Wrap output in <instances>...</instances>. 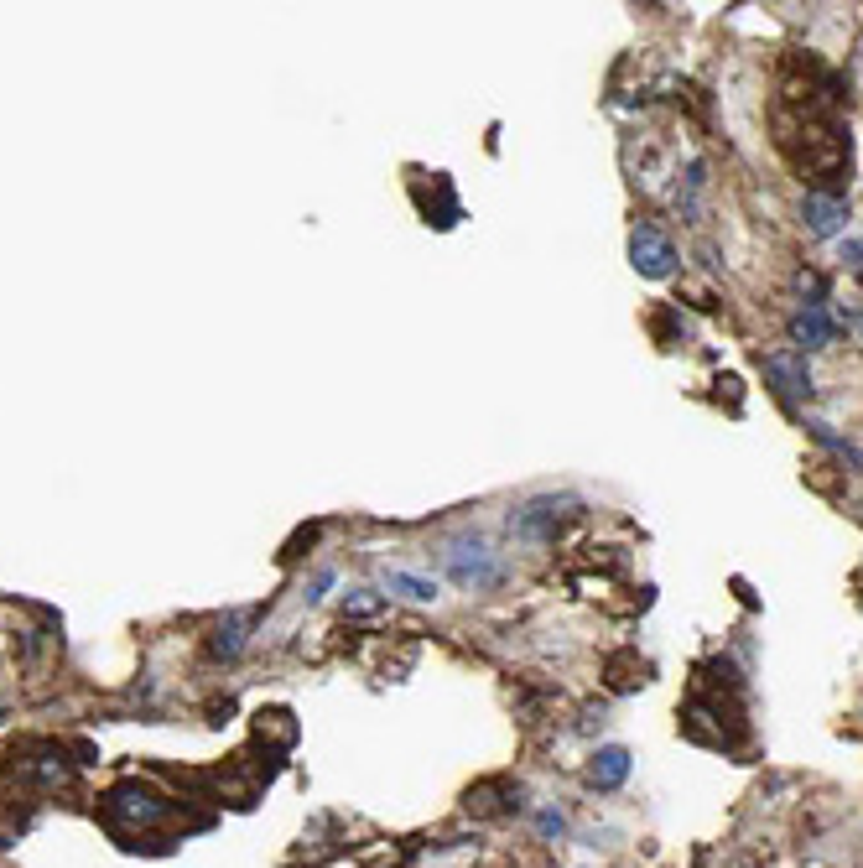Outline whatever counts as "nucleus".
<instances>
[{
	"instance_id": "nucleus-1",
	"label": "nucleus",
	"mask_w": 863,
	"mask_h": 868,
	"mask_svg": "<svg viewBox=\"0 0 863 868\" xmlns=\"http://www.w3.org/2000/svg\"><path fill=\"white\" fill-rule=\"evenodd\" d=\"M448 577L458 588H474V593H484V588H494L505 577V567H500V557L489 551V541H453L448 546Z\"/></svg>"
},
{
	"instance_id": "nucleus-2",
	"label": "nucleus",
	"mask_w": 863,
	"mask_h": 868,
	"mask_svg": "<svg viewBox=\"0 0 863 868\" xmlns=\"http://www.w3.org/2000/svg\"><path fill=\"white\" fill-rule=\"evenodd\" d=\"M630 260H635V271H640L645 281H661V276L676 271V245L666 240V229L635 224V234H630Z\"/></svg>"
},
{
	"instance_id": "nucleus-3",
	"label": "nucleus",
	"mask_w": 863,
	"mask_h": 868,
	"mask_svg": "<svg viewBox=\"0 0 863 868\" xmlns=\"http://www.w3.org/2000/svg\"><path fill=\"white\" fill-rule=\"evenodd\" d=\"M801 224L817 240H832V234L848 229V198L843 193H806L801 198Z\"/></svg>"
},
{
	"instance_id": "nucleus-4",
	"label": "nucleus",
	"mask_w": 863,
	"mask_h": 868,
	"mask_svg": "<svg viewBox=\"0 0 863 868\" xmlns=\"http://www.w3.org/2000/svg\"><path fill=\"white\" fill-rule=\"evenodd\" d=\"M567 505V499H531V505H520L510 515V531L526 541V546H546L557 536V510Z\"/></svg>"
},
{
	"instance_id": "nucleus-5",
	"label": "nucleus",
	"mask_w": 863,
	"mask_h": 868,
	"mask_svg": "<svg viewBox=\"0 0 863 868\" xmlns=\"http://www.w3.org/2000/svg\"><path fill=\"white\" fill-rule=\"evenodd\" d=\"M760 364H765V375L775 380V390L786 401H806V396H812V370H806L801 354H765Z\"/></svg>"
},
{
	"instance_id": "nucleus-6",
	"label": "nucleus",
	"mask_w": 863,
	"mask_h": 868,
	"mask_svg": "<svg viewBox=\"0 0 863 868\" xmlns=\"http://www.w3.org/2000/svg\"><path fill=\"white\" fill-rule=\"evenodd\" d=\"M791 338H796L806 354H812V349H827L832 338H838V323H832V312L822 302H806L796 318H791Z\"/></svg>"
},
{
	"instance_id": "nucleus-7",
	"label": "nucleus",
	"mask_w": 863,
	"mask_h": 868,
	"mask_svg": "<svg viewBox=\"0 0 863 868\" xmlns=\"http://www.w3.org/2000/svg\"><path fill=\"white\" fill-rule=\"evenodd\" d=\"M167 801L162 796H151V791H136V785H120V791L110 796V817H130V822H162L167 817Z\"/></svg>"
},
{
	"instance_id": "nucleus-8",
	"label": "nucleus",
	"mask_w": 863,
	"mask_h": 868,
	"mask_svg": "<svg viewBox=\"0 0 863 868\" xmlns=\"http://www.w3.org/2000/svg\"><path fill=\"white\" fill-rule=\"evenodd\" d=\"M630 749H619V744H604L593 754V765H588V785L593 791H619L624 780H630Z\"/></svg>"
},
{
	"instance_id": "nucleus-9",
	"label": "nucleus",
	"mask_w": 863,
	"mask_h": 868,
	"mask_svg": "<svg viewBox=\"0 0 863 868\" xmlns=\"http://www.w3.org/2000/svg\"><path fill=\"white\" fill-rule=\"evenodd\" d=\"M250 624H255V614H229V619L214 629V655H219V661H234V655L245 650Z\"/></svg>"
},
{
	"instance_id": "nucleus-10",
	"label": "nucleus",
	"mask_w": 863,
	"mask_h": 868,
	"mask_svg": "<svg viewBox=\"0 0 863 868\" xmlns=\"http://www.w3.org/2000/svg\"><path fill=\"white\" fill-rule=\"evenodd\" d=\"M385 588L411 598V603H432L437 598V583H432V577H416V572H385Z\"/></svg>"
},
{
	"instance_id": "nucleus-11",
	"label": "nucleus",
	"mask_w": 863,
	"mask_h": 868,
	"mask_svg": "<svg viewBox=\"0 0 863 868\" xmlns=\"http://www.w3.org/2000/svg\"><path fill=\"white\" fill-rule=\"evenodd\" d=\"M806 427H812V437H817L822 447H832V453H843V458H848L853 468H863V453H858V447H853V442H843L838 432H827V422H806Z\"/></svg>"
},
{
	"instance_id": "nucleus-12",
	"label": "nucleus",
	"mask_w": 863,
	"mask_h": 868,
	"mask_svg": "<svg viewBox=\"0 0 863 868\" xmlns=\"http://www.w3.org/2000/svg\"><path fill=\"white\" fill-rule=\"evenodd\" d=\"M536 832H541V837H562V832H567V817H562L557 806H546L541 817H536Z\"/></svg>"
},
{
	"instance_id": "nucleus-13",
	"label": "nucleus",
	"mask_w": 863,
	"mask_h": 868,
	"mask_svg": "<svg viewBox=\"0 0 863 868\" xmlns=\"http://www.w3.org/2000/svg\"><path fill=\"white\" fill-rule=\"evenodd\" d=\"M375 609H380V598L370 588H359L354 598H344V614H375Z\"/></svg>"
},
{
	"instance_id": "nucleus-14",
	"label": "nucleus",
	"mask_w": 863,
	"mask_h": 868,
	"mask_svg": "<svg viewBox=\"0 0 863 868\" xmlns=\"http://www.w3.org/2000/svg\"><path fill=\"white\" fill-rule=\"evenodd\" d=\"M328 588H333V567H323L318 577H312V583H307V593H302V598H307V603H323V593H328Z\"/></svg>"
},
{
	"instance_id": "nucleus-15",
	"label": "nucleus",
	"mask_w": 863,
	"mask_h": 868,
	"mask_svg": "<svg viewBox=\"0 0 863 868\" xmlns=\"http://www.w3.org/2000/svg\"><path fill=\"white\" fill-rule=\"evenodd\" d=\"M843 260H848L853 271H863V245H858V240H848V245H843Z\"/></svg>"
}]
</instances>
